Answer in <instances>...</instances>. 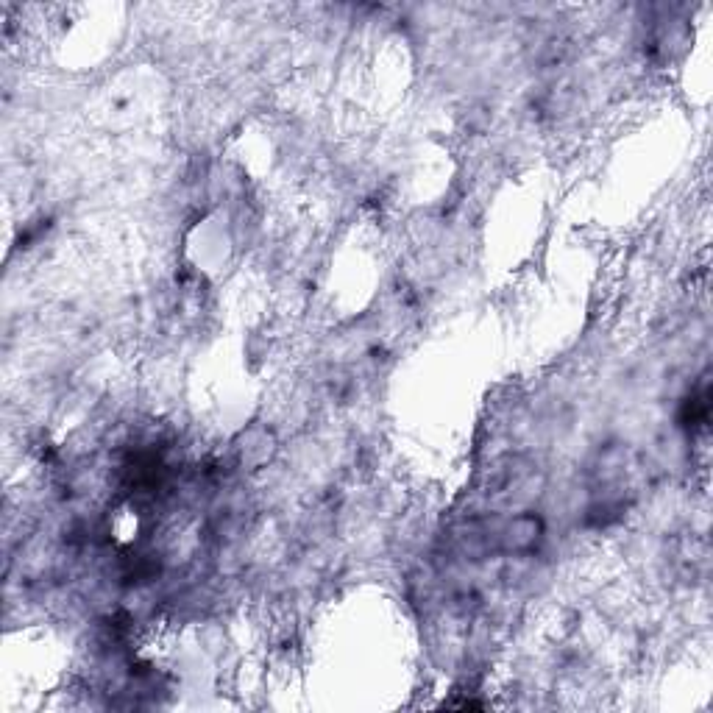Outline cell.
Segmentation results:
<instances>
[{
    "instance_id": "1",
    "label": "cell",
    "mask_w": 713,
    "mask_h": 713,
    "mask_svg": "<svg viewBox=\"0 0 713 713\" xmlns=\"http://www.w3.org/2000/svg\"><path fill=\"white\" fill-rule=\"evenodd\" d=\"M541 532H544L541 519H535V516H516L496 538H499V549H505V552H527V549L538 544Z\"/></svg>"
}]
</instances>
